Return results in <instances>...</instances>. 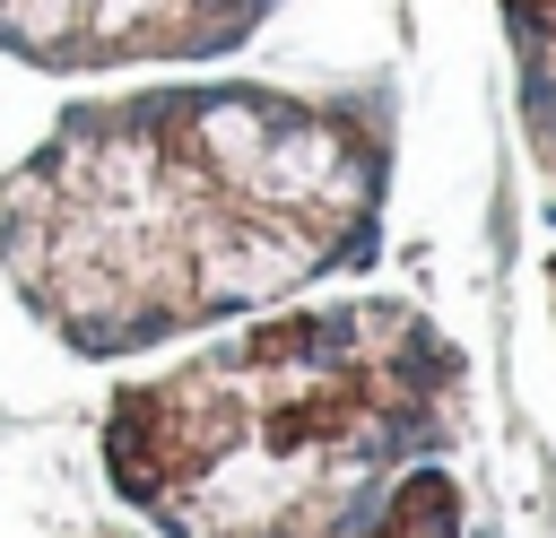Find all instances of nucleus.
Masks as SVG:
<instances>
[{
	"instance_id": "f257e3e1",
	"label": "nucleus",
	"mask_w": 556,
	"mask_h": 538,
	"mask_svg": "<svg viewBox=\"0 0 556 538\" xmlns=\"http://www.w3.org/2000/svg\"><path fill=\"white\" fill-rule=\"evenodd\" d=\"M391 156L374 87L148 69L0 174V278L52 347L130 364L365 269Z\"/></svg>"
},
{
	"instance_id": "f03ea898",
	"label": "nucleus",
	"mask_w": 556,
	"mask_h": 538,
	"mask_svg": "<svg viewBox=\"0 0 556 538\" xmlns=\"http://www.w3.org/2000/svg\"><path fill=\"white\" fill-rule=\"evenodd\" d=\"M96 443L156 538H478L469 356L408 295L226 321L122 382Z\"/></svg>"
},
{
	"instance_id": "7ed1b4c3",
	"label": "nucleus",
	"mask_w": 556,
	"mask_h": 538,
	"mask_svg": "<svg viewBox=\"0 0 556 538\" xmlns=\"http://www.w3.org/2000/svg\"><path fill=\"white\" fill-rule=\"evenodd\" d=\"M287 0H0V52L43 78H148L243 52Z\"/></svg>"
},
{
	"instance_id": "20e7f679",
	"label": "nucleus",
	"mask_w": 556,
	"mask_h": 538,
	"mask_svg": "<svg viewBox=\"0 0 556 538\" xmlns=\"http://www.w3.org/2000/svg\"><path fill=\"white\" fill-rule=\"evenodd\" d=\"M513 52V113L539 182H556V0H495Z\"/></svg>"
},
{
	"instance_id": "39448f33",
	"label": "nucleus",
	"mask_w": 556,
	"mask_h": 538,
	"mask_svg": "<svg viewBox=\"0 0 556 538\" xmlns=\"http://www.w3.org/2000/svg\"><path fill=\"white\" fill-rule=\"evenodd\" d=\"M547 321H556V252H547Z\"/></svg>"
}]
</instances>
